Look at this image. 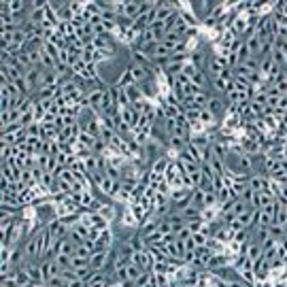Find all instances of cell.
I'll use <instances>...</instances> for the list:
<instances>
[{
  "label": "cell",
  "instance_id": "cell-1",
  "mask_svg": "<svg viewBox=\"0 0 287 287\" xmlns=\"http://www.w3.org/2000/svg\"><path fill=\"white\" fill-rule=\"evenodd\" d=\"M207 109H209L215 117H217V119H221V117L226 115V111H228V100H226L224 96H221V94H210Z\"/></svg>",
  "mask_w": 287,
  "mask_h": 287
},
{
  "label": "cell",
  "instance_id": "cell-2",
  "mask_svg": "<svg viewBox=\"0 0 287 287\" xmlns=\"http://www.w3.org/2000/svg\"><path fill=\"white\" fill-rule=\"evenodd\" d=\"M45 228L49 230L51 236H54V241H64V238H68V234H70V228L64 224L62 219H51Z\"/></svg>",
  "mask_w": 287,
  "mask_h": 287
},
{
  "label": "cell",
  "instance_id": "cell-3",
  "mask_svg": "<svg viewBox=\"0 0 287 287\" xmlns=\"http://www.w3.org/2000/svg\"><path fill=\"white\" fill-rule=\"evenodd\" d=\"M64 268L57 264L56 260H43L40 262V272H43V283H47V281H51V279H56V277H60Z\"/></svg>",
  "mask_w": 287,
  "mask_h": 287
},
{
  "label": "cell",
  "instance_id": "cell-4",
  "mask_svg": "<svg viewBox=\"0 0 287 287\" xmlns=\"http://www.w3.org/2000/svg\"><path fill=\"white\" fill-rule=\"evenodd\" d=\"M115 251V249H113ZM113 251H94L92 257H90V266L94 268L96 272H100L107 268V264L111 262V257H113Z\"/></svg>",
  "mask_w": 287,
  "mask_h": 287
},
{
  "label": "cell",
  "instance_id": "cell-5",
  "mask_svg": "<svg viewBox=\"0 0 287 287\" xmlns=\"http://www.w3.org/2000/svg\"><path fill=\"white\" fill-rule=\"evenodd\" d=\"M272 179L268 174H251L249 177V187L253 191H270Z\"/></svg>",
  "mask_w": 287,
  "mask_h": 287
},
{
  "label": "cell",
  "instance_id": "cell-6",
  "mask_svg": "<svg viewBox=\"0 0 287 287\" xmlns=\"http://www.w3.org/2000/svg\"><path fill=\"white\" fill-rule=\"evenodd\" d=\"M115 247V236H113V230L107 228L98 234V241H96V251H113Z\"/></svg>",
  "mask_w": 287,
  "mask_h": 287
},
{
  "label": "cell",
  "instance_id": "cell-7",
  "mask_svg": "<svg viewBox=\"0 0 287 287\" xmlns=\"http://www.w3.org/2000/svg\"><path fill=\"white\" fill-rule=\"evenodd\" d=\"M140 15V2L138 0H124V11H121V17L128 21H136Z\"/></svg>",
  "mask_w": 287,
  "mask_h": 287
},
{
  "label": "cell",
  "instance_id": "cell-8",
  "mask_svg": "<svg viewBox=\"0 0 287 287\" xmlns=\"http://www.w3.org/2000/svg\"><path fill=\"white\" fill-rule=\"evenodd\" d=\"M119 224L124 228H130V230H138V219L134 217L130 207H124V213H121V217H119Z\"/></svg>",
  "mask_w": 287,
  "mask_h": 287
},
{
  "label": "cell",
  "instance_id": "cell-9",
  "mask_svg": "<svg viewBox=\"0 0 287 287\" xmlns=\"http://www.w3.org/2000/svg\"><path fill=\"white\" fill-rule=\"evenodd\" d=\"M111 281H113V279H111L107 272H102V270H100V272H96L90 281H87V287H109V285H111Z\"/></svg>",
  "mask_w": 287,
  "mask_h": 287
},
{
  "label": "cell",
  "instance_id": "cell-10",
  "mask_svg": "<svg viewBox=\"0 0 287 287\" xmlns=\"http://www.w3.org/2000/svg\"><path fill=\"white\" fill-rule=\"evenodd\" d=\"M245 45H247V49L251 51V56H255L260 54V49H262V38L257 37V34H249V37H245Z\"/></svg>",
  "mask_w": 287,
  "mask_h": 287
},
{
  "label": "cell",
  "instance_id": "cell-11",
  "mask_svg": "<svg viewBox=\"0 0 287 287\" xmlns=\"http://www.w3.org/2000/svg\"><path fill=\"white\" fill-rule=\"evenodd\" d=\"M132 83H134V77H132V73H130V68H128V66H126L124 73H121L119 77H117V79L113 81V85H115V87H119V90H126V87H128V85H132Z\"/></svg>",
  "mask_w": 287,
  "mask_h": 287
},
{
  "label": "cell",
  "instance_id": "cell-12",
  "mask_svg": "<svg viewBox=\"0 0 287 287\" xmlns=\"http://www.w3.org/2000/svg\"><path fill=\"white\" fill-rule=\"evenodd\" d=\"M181 213V217H183L185 221H191V219H200V215H202V210L200 209H196L194 204H187V207H183L179 210Z\"/></svg>",
  "mask_w": 287,
  "mask_h": 287
},
{
  "label": "cell",
  "instance_id": "cell-13",
  "mask_svg": "<svg viewBox=\"0 0 287 287\" xmlns=\"http://www.w3.org/2000/svg\"><path fill=\"white\" fill-rule=\"evenodd\" d=\"M126 94H128V98H130V102H138V100H143V98H145V94H143V90H140L138 83L128 85L126 87Z\"/></svg>",
  "mask_w": 287,
  "mask_h": 287
},
{
  "label": "cell",
  "instance_id": "cell-14",
  "mask_svg": "<svg viewBox=\"0 0 287 287\" xmlns=\"http://www.w3.org/2000/svg\"><path fill=\"white\" fill-rule=\"evenodd\" d=\"M87 266H90V257H81V255L70 257V270H83Z\"/></svg>",
  "mask_w": 287,
  "mask_h": 287
},
{
  "label": "cell",
  "instance_id": "cell-15",
  "mask_svg": "<svg viewBox=\"0 0 287 287\" xmlns=\"http://www.w3.org/2000/svg\"><path fill=\"white\" fill-rule=\"evenodd\" d=\"M190 204H194L196 209H204V191L202 190H194L191 191V198H190Z\"/></svg>",
  "mask_w": 287,
  "mask_h": 287
},
{
  "label": "cell",
  "instance_id": "cell-16",
  "mask_svg": "<svg viewBox=\"0 0 287 287\" xmlns=\"http://www.w3.org/2000/svg\"><path fill=\"white\" fill-rule=\"evenodd\" d=\"M126 274H128V281H132V283H134V281H136V279L140 277V274H143V270H140V268L132 262V264H128V266H126Z\"/></svg>",
  "mask_w": 287,
  "mask_h": 287
},
{
  "label": "cell",
  "instance_id": "cell-17",
  "mask_svg": "<svg viewBox=\"0 0 287 287\" xmlns=\"http://www.w3.org/2000/svg\"><path fill=\"white\" fill-rule=\"evenodd\" d=\"M268 234H270V238H274V241H283L285 238V228L272 224L270 228H268Z\"/></svg>",
  "mask_w": 287,
  "mask_h": 287
},
{
  "label": "cell",
  "instance_id": "cell-18",
  "mask_svg": "<svg viewBox=\"0 0 287 287\" xmlns=\"http://www.w3.org/2000/svg\"><path fill=\"white\" fill-rule=\"evenodd\" d=\"M151 279H153V272H143L134 281V287H151Z\"/></svg>",
  "mask_w": 287,
  "mask_h": 287
},
{
  "label": "cell",
  "instance_id": "cell-19",
  "mask_svg": "<svg viewBox=\"0 0 287 287\" xmlns=\"http://www.w3.org/2000/svg\"><path fill=\"white\" fill-rule=\"evenodd\" d=\"M191 241L196 243V247H204L209 243V236L204 232H196V234H191Z\"/></svg>",
  "mask_w": 287,
  "mask_h": 287
},
{
  "label": "cell",
  "instance_id": "cell-20",
  "mask_svg": "<svg viewBox=\"0 0 287 287\" xmlns=\"http://www.w3.org/2000/svg\"><path fill=\"white\" fill-rule=\"evenodd\" d=\"M0 287H19V283H17L15 277L11 274V277H4L2 279V285H0Z\"/></svg>",
  "mask_w": 287,
  "mask_h": 287
}]
</instances>
